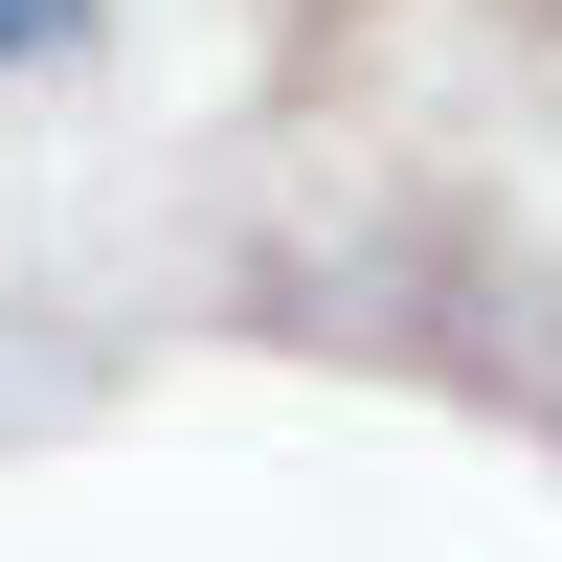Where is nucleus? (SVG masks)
Returning <instances> with one entry per match:
<instances>
[{"instance_id":"f257e3e1","label":"nucleus","mask_w":562,"mask_h":562,"mask_svg":"<svg viewBox=\"0 0 562 562\" xmlns=\"http://www.w3.org/2000/svg\"><path fill=\"white\" fill-rule=\"evenodd\" d=\"M90 23H113V0H0V90H23V68H68Z\"/></svg>"}]
</instances>
